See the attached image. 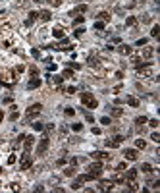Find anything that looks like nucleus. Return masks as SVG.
<instances>
[{"label": "nucleus", "mask_w": 160, "mask_h": 193, "mask_svg": "<svg viewBox=\"0 0 160 193\" xmlns=\"http://www.w3.org/2000/svg\"><path fill=\"white\" fill-rule=\"evenodd\" d=\"M87 170L89 172L85 174V180H87V182H89V180H97L98 176L102 174V164L100 162H93V164H89Z\"/></svg>", "instance_id": "nucleus-1"}, {"label": "nucleus", "mask_w": 160, "mask_h": 193, "mask_svg": "<svg viewBox=\"0 0 160 193\" xmlns=\"http://www.w3.org/2000/svg\"><path fill=\"white\" fill-rule=\"evenodd\" d=\"M81 102H83V106H87V108H97L98 106V101L91 93H81Z\"/></svg>", "instance_id": "nucleus-2"}, {"label": "nucleus", "mask_w": 160, "mask_h": 193, "mask_svg": "<svg viewBox=\"0 0 160 193\" xmlns=\"http://www.w3.org/2000/svg\"><path fill=\"white\" fill-rule=\"evenodd\" d=\"M137 73H139V77H153V73H154V66H153V64L137 66Z\"/></svg>", "instance_id": "nucleus-3"}, {"label": "nucleus", "mask_w": 160, "mask_h": 193, "mask_svg": "<svg viewBox=\"0 0 160 193\" xmlns=\"http://www.w3.org/2000/svg\"><path fill=\"white\" fill-rule=\"evenodd\" d=\"M41 108H43V106H41L39 102H37V104H31L29 108H27L25 116H27V118H35V116H39V114H41Z\"/></svg>", "instance_id": "nucleus-4"}, {"label": "nucleus", "mask_w": 160, "mask_h": 193, "mask_svg": "<svg viewBox=\"0 0 160 193\" xmlns=\"http://www.w3.org/2000/svg\"><path fill=\"white\" fill-rule=\"evenodd\" d=\"M33 166V158L29 157V153H25L21 157V162H19V168H21V170H29V168Z\"/></svg>", "instance_id": "nucleus-5"}, {"label": "nucleus", "mask_w": 160, "mask_h": 193, "mask_svg": "<svg viewBox=\"0 0 160 193\" xmlns=\"http://www.w3.org/2000/svg\"><path fill=\"white\" fill-rule=\"evenodd\" d=\"M48 145H50V141H48V137H43L39 141V145H37V155H44L48 149Z\"/></svg>", "instance_id": "nucleus-6"}, {"label": "nucleus", "mask_w": 160, "mask_h": 193, "mask_svg": "<svg viewBox=\"0 0 160 193\" xmlns=\"http://www.w3.org/2000/svg\"><path fill=\"white\" fill-rule=\"evenodd\" d=\"M33 145H35V137H33V135H25V139H23V149H25V153H29L33 149Z\"/></svg>", "instance_id": "nucleus-7"}, {"label": "nucleus", "mask_w": 160, "mask_h": 193, "mask_svg": "<svg viewBox=\"0 0 160 193\" xmlns=\"http://www.w3.org/2000/svg\"><path fill=\"white\" fill-rule=\"evenodd\" d=\"M124 157H125V160H137L139 153H137V149H125L124 151Z\"/></svg>", "instance_id": "nucleus-8"}, {"label": "nucleus", "mask_w": 160, "mask_h": 193, "mask_svg": "<svg viewBox=\"0 0 160 193\" xmlns=\"http://www.w3.org/2000/svg\"><path fill=\"white\" fill-rule=\"evenodd\" d=\"M112 187H114V182H112V180H102V182L98 183V189H100V191H110Z\"/></svg>", "instance_id": "nucleus-9"}, {"label": "nucleus", "mask_w": 160, "mask_h": 193, "mask_svg": "<svg viewBox=\"0 0 160 193\" xmlns=\"http://www.w3.org/2000/svg\"><path fill=\"white\" fill-rule=\"evenodd\" d=\"M91 157L95 158V160H108L110 155H108V153H104V151H95V153H93Z\"/></svg>", "instance_id": "nucleus-10"}, {"label": "nucleus", "mask_w": 160, "mask_h": 193, "mask_svg": "<svg viewBox=\"0 0 160 193\" xmlns=\"http://www.w3.org/2000/svg\"><path fill=\"white\" fill-rule=\"evenodd\" d=\"M153 54H154V48H153V47H147V44H145V47H143V50H141V58L149 60Z\"/></svg>", "instance_id": "nucleus-11"}, {"label": "nucleus", "mask_w": 160, "mask_h": 193, "mask_svg": "<svg viewBox=\"0 0 160 193\" xmlns=\"http://www.w3.org/2000/svg\"><path fill=\"white\" fill-rule=\"evenodd\" d=\"M118 52H120L122 56H131V52H133V48H131L129 44H120V47H118Z\"/></svg>", "instance_id": "nucleus-12"}, {"label": "nucleus", "mask_w": 160, "mask_h": 193, "mask_svg": "<svg viewBox=\"0 0 160 193\" xmlns=\"http://www.w3.org/2000/svg\"><path fill=\"white\" fill-rule=\"evenodd\" d=\"M85 182H87V180H85V174H83V176H79V178H77L75 182L72 183V189H75V191H77V189H81V187H83V183H85Z\"/></svg>", "instance_id": "nucleus-13"}, {"label": "nucleus", "mask_w": 160, "mask_h": 193, "mask_svg": "<svg viewBox=\"0 0 160 193\" xmlns=\"http://www.w3.org/2000/svg\"><path fill=\"white\" fill-rule=\"evenodd\" d=\"M15 81V77H14V72H6L4 73V77H2V83H8V85H12Z\"/></svg>", "instance_id": "nucleus-14"}, {"label": "nucleus", "mask_w": 160, "mask_h": 193, "mask_svg": "<svg viewBox=\"0 0 160 193\" xmlns=\"http://www.w3.org/2000/svg\"><path fill=\"white\" fill-rule=\"evenodd\" d=\"M122 141H124V137H122V135H116V137H114V141H110V139L106 141V147H114V149H116Z\"/></svg>", "instance_id": "nucleus-15"}, {"label": "nucleus", "mask_w": 160, "mask_h": 193, "mask_svg": "<svg viewBox=\"0 0 160 193\" xmlns=\"http://www.w3.org/2000/svg\"><path fill=\"white\" fill-rule=\"evenodd\" d=\"M50 18H52V14H50L48 10L39 12V19H43V21H50Z\"/></svg>", "instance_id": "nucleus-16"}, {"label": "nucleus", "mask_w": 160, "mask_h": 193, "mask_svg": "<svg viewBox=\"0 0 160 193\" xmlns=\"http://www.w3.org/2000/svg\"><path fill=\"white\" fill-rule=\"evenodd\" d=\"M62 79H64L62 75H50L48 83H50V85H60V83H62Z\"/></svg>", "instance_id": "nucleus-17"}, {"label": "nucleus", "mask_w": 160, "mask_h": 193, "mask_svg": "<svg viewBox=\"0 0 160 193\" xmlns=\"http://www.w3.org/2000/svg\"><path fill=\"white\" fill-rule=\"evenodd\" d=\"M139 170H141V172H145V174H150V172H153V166H150L149 162H143Z\"/></svg>", "instance_id": "nucleus-18"}, {"label": "nucleus", "mask_w": 160, "mask_h": 193, "mask_svg": "<svg viewBox=\"0 0 160 193\" xmlns=\"http://www.w3.org/2000/svg\"><path fill=\"white\" fill-rule=\"evenodd\" d=\"M52 35H54L56 39H64V29L62 27H56V29H52Z\"/></svg>", "instance_id": "nucleus-19"}, {"label": "nucleus", "mask_w": 160, "mask_h": 193, "mask_svg": "<svg viewBox=\"0 0 160 193\" xmlns=\"http://www.w3.org/2000/svg\"><path fill=\"white\" fill-rule=\"evenodd\" d=\"M35 87H41V79L39 77H33L29 81V89H35Z\"/></svg>", "instance_id": "nucleus-20"}, {"label": "nucleus", "mask_w": 160, "mask_h": 193, "mask_svg": "<svg viewBox=\"0 0 160 193\" xmlns=\"http://www.w3.org/2000/svg\"><path fill=\"white\" fill-rule=\"evenodd\" d=\"M125 25H128V27H135V25H137V19H135L133 16H129V18L125 19Z\"/></svg>", "instance_id": "nucleus-21"}, {"label": "nucleus", "mask_w": 160, "mask_h": 193, "mask_svg": "<svg viewBox=\"0 0 160 193\" xmlns=\"http://www.w3.org/2000/svg\"><path fill=\"white\" fill-rule=\"evenodd\" d=\"M83 12H87V6H85V4H81V6H77L75 10L72 12V16H73V14H83Z\"/></svg>", "instance_id": "nucleus-22"}, {"label": "nucleus", "mask_w": 160, "mask_h": 193, "mask_svg": "<svg viewBox=\"0 0 160 193\" xmlns=\"http://www.w3.org/2000/svg\"><path fill=\"white\" fill-rule=\"evenodd\" d=\"M128 104L129 106H139V98L137 97H128Z\"/></svg>", "instance_id": "nucleus-23"}, {"label": "nucleus", "mask_w": 160, "mask_h": 193, "mask_svg": "<svg viewBox=\"0 0 160 193\" xmlns=\"http://www.w3.org/2000/svg\"><path fill=\"white\" fill-rule=\"evenodd\" d=\"M135 147H137V149H145V147H147L145 139H135Z\"/></svg>", "instance_id": "nucleus-24"}, {"label": "nucleus", "mask_w": 160, "mask_h": 193, "mask_svg": "<svg viewBox=\"0 0 160 193\" xmlns=\"http://www.w3.org/2000/svg\"><path fill=\"white\" fill-rule=\"evenodd\" d=\"M137 178V170H135V168H129L128 170V180H135Z\"/></svg>", "instance_id": "nucleus-25"}, {"label": "nucleus", "mask_w": 160, "mask_h": 193, "mask_svg": "<svg viewBox=\"0 0 160 193\" xmlns=\"http://www.w3.org/2000/svg\"><path fill=\"white\" fill-rule=\"evenodd\" d=\"M64 176H69V178H72V176H75V168H73V166L66 168V170H64Z\"/></svg>", "instance_id": "nucleus-26"}, {"label": "nucleus", "mask_w": 160, "mask_h": 193, "mask_svg": "<svg viewBox=\"0 0 160 193\" xmlns=\"http://www.w3.org/2000/svg\"><path fill=\"white\" fill-rule=\"evenodd\" d=\"M98 16H100V19H102V21H110V14H108V12H100V14H98Z\"/></svg>", "instance_id": "nucleus-27"}, {"label": "nucleus", "mask_w": 160, "mask_h": 193, "mask_svg": "<svg viewBox=\"0 0 160 193\" xmlns=\"http://www.w3.org/2000/svg\"><path fill=\"white\" fill-rule=\"evenodd\" d=\"M112 182H116V183H122V182H124V176H122V174H114Z\"/></svg>", "instance_id": "nucleus-28"}, {"label": "nucleus", "mask_w": 160, "mask_h": 193, "mask_svg": "<svg viewBox=\"0 0 160 193\" xmlns=\"http://www.w3.org/2000/svg\"><path fill=\"white\" fill-rule=\"evenodd\" d=\"M62 77H64V79H69V77H73V72H72V70H64Z\"/></svg>", "instance_id": "nucleus-29"}, {"label": "nucleus", "mask_w": 160, "mask_h": 193, "mask_svg": "<svg viewBox=\"0 0 160 193\" xmlns=\"http://www.w3.org/2000/svg\"><path fill=\"white\" fill-rule=\"evenodd\" d=\"M135 124H137V126H143V124H147V116H139L137 120H135Z\"/></svg>", "instance_id": "nucleus-30"}, {"label": "nucleus", "mask_w": 160, "mask_h": 193, "mask_svg": "<svg viewBox=\"0 0 160 193\" xmlns=\"http://www.w3.org/2000/svg\"><path fill=\"white\" fill-rule=\"evenodd\" d=\"M160 35V27L158 25H154L153 27V31H150V37H158Z\"/></svg>", "instance_id": "nucleus-31"}, {"label": "nucleus", "mask_w": 160, "mask_h": 193, "mask_svg": "<svg viewBox=\"0 0 160 193\" xmlns=\"http://www.w3.org/2000/svg\"><path fill=\"white\" fill-rule=\"evenodd\" d=\"M89 66H97V54L89 56Z\"/></svg>", "instance_id": "nucleus-32"}, {"label": "nucleus", "mask_w": 160, "mask_h": 193, "mask_svg": "<svg viewBox=\"0 0 160 193\" xmlns=\"http://www.w3.org/2000/svg\"><path fill=\"white\" fill-rule=\"evenodd\" d=\"M112 114H114V116H122V114H124V110L116 106V108H112Z\"/></svg>", "instance_id": "nucleus-33"}, {"label": "nucleus", "mask_w": 160, "mask_h": 193, "mask_svg": "<svg viewBox=\"0 0 160 193\" xmlns=\"http://www.w3.org/2000/svg\"><path fill=\"white\" fill-rule=\"evenodd\" d=\"M29 73H31L33 77H37V75H39V70H37L35 66H31V68H29Z\"/></svg>", "instance_id": "nucleus-34"}, {"label": "nucleus", "mask_w": 160, "mask_h": 193, "mask_svg": "<svg viewBox=\"0 0 160 193\" xmlns=\"http://www.w3.org/2000/svg\"><path fill=\"white\" fill-rule=\"evenodd\" d=\"M95 29L97 31H102V29H104V21H97L95 23Z\"/></svg>", "instance_id": "nucleus-35"}, {"label": "nucleus", "mask_w": 160, "mask_h": 193, "mask_svg": "<svg viewBox=\"0 0 160 193\" xmlns=\"http://www.w3.org/2000/svg\"><path fill=\"white\" fill-rule=\"evenodd\" d=\"M48 4H50V6H54V8H58L60 4H62V0H48Z\"/></svg>", "instance_id": "nucleus-36"}, {"label": "nucleus", "mask_w": 160, "mask_h": 193, "mask_svg": "<svg viewBox=\"0 0 160 193\" xmlns=\"http://www.w3.org/2000/svg\"><path fill=\"white\" fill-rule=\"evenodd\" d=\"M83 21H85V18H83V16H79V18L73 19V25H79V23H83Z\"/></svg>", "instance_id": "nucleus-37"}, {"label": "nucleus", "mask_w": 160, "mask_h": 193, "mask_svg": "<svg viewBox=\"0 0 160 193\" xmlns=\"http://www.w3.org/2000/svg\"><path fill=\"white\" fill-rule=\"evenodd\" d=\"M100 124H104V126H110V124H112V120H110V118H100Z\"/></svg>", "instance_id": "nucleus-38"}, {"label": "nucleus", "mask_w": 160, "mask_h": 193, "mask_svg": "<svg viewBox=\"0 0 160 193\" xmlns=\"http://www.w3.org/2000/svg\"><path fill=\"white\" fill-rule=\"evenodd\" d=\"M147 122H149V126H150V128H158V120H147Z\"/></svg>", "instance_id": "nucleus-39"}, {"label": "nucleus", "mask_w": 160, "mask_h": 193, "mask_svg": "<svg viewBox=\"0 0 160 193\" xmlns=\"http://www.w3.org/2000/svg\"><path fill=\"white\" fill-rule=\"evenodd\" d=\"M150 139H153V141H154V143H160V135L156 133V131H154V133H153V135H150Z\"/></svg>", "instance_id": "nucleus-40"}, {"label": "nucleus", "mask_w": 160, "mask_h": 193, "mask_svg": "<svg viewBox=\"0 0 160 193\" xmlns=\"http://www.w3.org/2000/svg\"><path fill=\"white\" fill-rule=\"evenodd\" d=\"M72 129H73V131H81V129H83V124H73Z\"/></svg>", "instance_id": "nucleus-41"}, {"label": "nucleus", "mask_w": 160, "mask_h": 193, "mask_svg": "<svg viewBox=\"0 0 160 193\" xmlns=\"http://www.w3.org/2000/svg\"><path fill=\"white\" fill-rule=\"evenodd\" d=\"M147 43H149V39H139L137 41V47H145Z\"/></svg>", "instance_id": "nucleus-42"}, {"label": "nucleus", "mask_w": 160, "mask_h": 193, "mask_svg": "<svg viewBox=\"0 0 160 193\" xmlns=\"http://www.w3.org/2000/svg\"><path fill=\"white\" fill-rule=\"evenodd\" d=\"M33 128H35L37 131H41V129H43V128H44V126H43V124H41V122H37V124H33Z\"/></svg>", "instance_id": "nucleus-43"}, {"label": "nucleus", "mask_w": 160, "mask_h": 193, "mask_svg": "<svg viewBox=\"0 0 160 193\" xmlns=\"http://www.w3.org/2000/svg\"><path fill=\"white\" fill-rule=\"evenodd\" d=\"M15 162V155H10V157H8V164H14Z\"/></svg>", "instance_id": "nucleus-44"}, {"label": "nucleus", "mask_w": 160, "mask_h": 193, "mask_svg": "<svg viewBox=\"0 0 160 193\" xmlns=\"http://www.w3.org/2000/svg\"><path fill=\"white\" fill-rule=\"evenodd\" d=\"M66 114H68V116H73V114H75V110H73V108H66Z\"/></svg>", "instance_id": "nucleus-45"}, {"label": "nucleus", "mask_w": 160, "mask_h": 193, "mask_svg": "<svg viewBox=\"0 0 160 193\" xmlns=\"http://www.w3.org/2000/svg\"><path fill=\"white\" fill-rule=\"evenodd\" d=\"M141 19H143V23H149V21H150V16H143Z\"/></svg>", "instance_id": "nucleus-46"}, {"label": "nucleus", "mask_w": 160, "mask_h": 193, "mask_svg": "<svg viewBox=\"0 0 160 193\" xmlns=\"http://www.w3.org/2000/svg\"><path fill=\"white\" fill-rule=\"evenodd\" d=\"M75 93V87H68V95H73Z\"/></svg>", "instance_id": "nucleus-47"}, {"label": "nucleus", "mask_w": 160, "mask_h": 193, "mask_svg": "<svg viewBox=\"0 0 160 193\" xmlns=\"http://www.w3.org/2000/svg\"><path fill=\"white\" fill-rule=\"evenodd\" d=\"M83 31H85V29H81V27H79V29L75 31V37H81V33H83Z\"/></svg>", "instance_id": "nucleus-48"}, {"label": "nucleus", "mask_w": 160, "mask_h": 193, "mask_svg": "<svg viewBox=\"0 0 160 193\" xmlns=\"http://www.w3.org/2000/svg\"><path fill=\"white\" fill-rule=\"evenodd\" d=\"M2 118H4V110H0V124H2Z\"/></svg>", "instance_id": "nucleus-49"}, {"label": "nucleus", "mask_w": 160, "mask_h": 193, "mask_svg": "<svg viewBox=\"0 0 160 193\" xmlns=\"http://www.w3.org/2000/svg\"><path fill=\"white\" fill-rule=\"evenodd\" d=\"M33 2H37V4H39V2H43V0H33Z\"/></svg>", "instance_id": "nucleus-50"}, {"label": "nucleus", "mask_w": 160, "mask_h": 193, "mask_svg": "<svg viewBox=\"0 0 160 193\" xmlns=\"http://www.w3.org/2000/svg\"><path fill=\"white\" fill-rule=\"evenodd\" d=\"M0 172H2V168H0Z\"/></svg>", "instance_id": "nucleus-51"}]
</instances>
